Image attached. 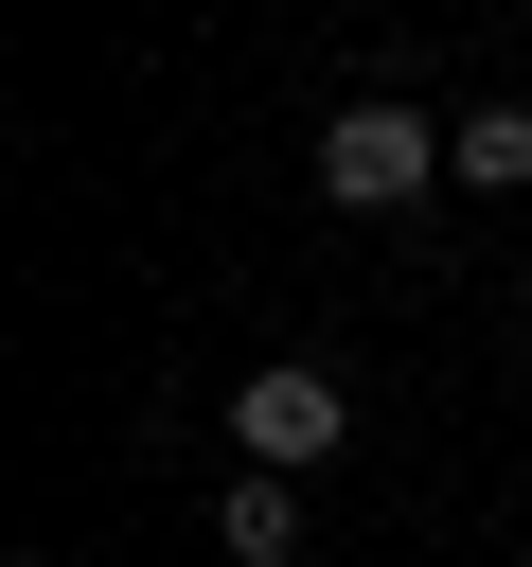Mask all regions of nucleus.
I'll return each mask as SVG.
<instances>
[{"instance_id":"7ed1b4c3","label":"nucleus","mask_w":532,"mask_h":567,"mask_svg":"<svg viewBox=\"0 0 532 567\" xmlns=\"http://www.w3.org/2000/svg\"><path fill=\"white\" fill-rule=\"evenodd\" d=\"M213 532H231V567H301V496H284L266 461H231V496H213Z\"/></svg>"},{"instance_id":"f257e3e1","label":"nucleus","mask_w":532,"mask_h":567,"mask_svg":"<svg viewBox=\"0 0 532 567\" xmlns=\"http://www.w3.org/2000/svg\"><path fill=\"white\" fill-rule=\"evenodd\" d=\"M426 177H461V124H426L408 89H355V106L319 124V195H337V213H408Z\"/></svg>"},{"instance_id":"f03ea898","label":"nucleus","mask_w":532,"mask_h":567,"mask_svg":"<svg viewBox=\"0 0 532 567\" xmlns=\"http://www.w3.org/2000/svg\"><path fill=\"white\" fill-rule=\"evenodd\" d=\"M337 425H355V408H337V372H319V354H266V372L231 390V443H248L266 478H301V461H337Z\"/></svg>"},{"instance_id":"20e7f679","label":"nucleus","mask_w":532,"mask_h":567,"mask_svg":"<svg viewBox=\"0 0 532 567\" xmlns=\"http://www.w3.org/2000/svg\"><path fill=\"white\" fill-rule=\"evenodd\" d=\"M461 177H479V195H532V106H479V124H461Z\"/></svg>"},{"instance_id":"39448f33","label":"nucleus","mask_w":532,"mask_h":567,"mask_svg":"<svg viewBox=\"0 0 532 567\" xmlns=\"http://www.w3.org/2000/svg\"><path fill=\"white\" fill-rule=\"evenodd\" d=\"M18 567H53V549H18Z\"/></svg>"}]
</instances>
